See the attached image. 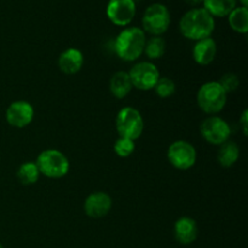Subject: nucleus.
<instances>
[{"mask_svg":"<svg viewBox=\"0 0 248 248\" xmlns=\"http://www.w3.org/2000/svg\"><path fill=\"white\" fill-rule=\"evenodd\" d=\"M215 18L203 7H194L182 16L179 31L186 39L193 41L211 38L215 31Z\"/></svg>","mask_w":248,"mask_h":248,"instance_id":"f257e3e1","label":"nucleus"},{"mask_svg":"<svg viewBox=\"0 0 248 248\" xmlns=\"http://www.w3.org/2000/svg\"><path fill=\"white\" fill-rule=\"evenodd\" d=\"M147 36L140 27H127L123 29L114 40V52L125 62L137 61L144 52Z\"/></svg>","mask_w":248,"mask_h":248,"instance_id":"f03ea898","label":"nucleus"},{"mask_svg":"<svg viewBox=\"0 0 248 248\" xmlns=\"http://www.w3.org/2000/svg\"><path fill=\"white\" fill-rule=\"evenodd\" d=\"M228 101V93L218 81L205 82L196 94L198 106L203 113L215 115L224 109Z\"/></svg>","mask_w":248,"mask_h":248,"instance_id":"7ed1b4c3","label":"nucleus"},{"mask_svg":"<svg viewBox=\"0 0 248 248\" xmlns=\"http://www.w3.org/2000/svg\"><path fill=\"white\" fill-rule=\"evenodd\" d=\"M40 174L51 179H60L69 172V160L57 149H46L39 154L35 161Z\"/></svg>","mask_w":248,"mask_h":248,"instance_id":"20e7f679","label":"nucleus"},{"mask_svg":"<svg viewBox=\"0 0 248 248\" xmlns=\"http://www.w3.org/2000/svg\"><path fill=\"white\" fill-rule=\"evenodd\" d=\"M115 127L119 136L136 140L142 136L144 130V120L140 110L133 107L120 109L115 119Z\"/></svg>","mask_w":248,"mask_h":248,"instance_id":"39448f33","label":"nucleus"},{"mask_svg":"<svg viewBox=\"0 0 248 248\" xmlns=\"http://www.w3.org/2000/svg\"><path fill=\"white\" fill-rule=\"evenodd\" d=\"M171 24V14L167 6L160 2H155L145 9L142 17V26L144 33L152 36H161L166 33Z\"/></svg>","mask_w":248,"mask_h":248,"instance_id":"423d86ee","label":"nucleus"},{"mask_svg":"<svg viewBox=\"0 0 248 248\" xmlns=\"http://www.w3.org/2000/svg\"><path fill=\"white\" fill-rule=\"evenodd\" d=\"M131 84L140 91H149L154 89L160 78V72L156 65L148 61L138 62L128 72Z\"/></svg>","mask_w":248,"mask_h":248,"instance_id":"0eeeda50","label":"nucleus"},{"mask_svg":"<svg viewBox=\"0 0 248 248\" xmlns=\"http://www.w3.org/2000/svg\"><path fill=\"white\" fill-rule=\"evenodd\" d=\"M167 159L174 169L186 171L195 165L198 154L191 143L186 140H176L167 149Z\"/></svg>","mask_w":248,"mask_h":248,"instance_id":"6e6552de","label":"nucleus"},{"mask_svg":"<svg viewBox=\"0 0 248 248\" xmlns=\"http://www.w3.org/2000/svg\"><path fill=\"white\" fill-rule=\"evenodd\" d=\"M200 132L203 140L212 145H222L229 140L232 128L224 119L211 115L202 121Z\"/></svg>","mask_w":248,"mask_h":248,"instance_id":"1a4fd4ad","label":"nucleus"},{"mask_svg":"<svg viewBox=\"0 0 248 248\" xmlns=\"http://www.w3.org/2000/svg\"><path fill=\"white\" fill-rule=\"evenodd\" d=\"M136 10V2L133 0H109L106 12L111 23L126 27L135 18Z\"/></svg>","mask_w":248,"mask_h":248,"instance_id":"9d476101","label":"nucleus"},{"mask_svg":"<svg viewBox=\"0 0 248 248\" xmlns=\"http://www.w3.org/2000/svg\"><path fill=\"white\" fill-rule=\"evenodd\" d=\"M5 118L12 127L24 128L33 121L34 108L27 101H15L7 107Z\"/></svg>","mask_w":248,"mask_h":248,"instance_id":"9b49d317","label":"nucleus"},{"mask_svg":"<svg viewBox=\"0 0 248 248\" xmlns=\"http://www.w3.org/2000/svg\"><path fill=\"white\" fill-rule=\"evenodd\" d=\"M113 207V200L110 195L103 191H94L90 194L84 202V211L87 217L98 219L103 218L110 212Z\"/></svg>","mask_w":248,"mask_h":248,"instance_id":"f8f14e48","label":"nucleus"},{"mask_svg":"<svg viewBox=\"0 0 248 248\" xmlns=\"http://www.w3.org/2000/svg\"><path fill=\"white\" fill-rule=\"evenodd\" d=\"M174 239L182 245H190L198 239L199 228L190 217H181L174 223Z\"/></svg>","mask_w":248,"mask_h":248,"instance_id":"ddd939ff","label":"nucleus"},{"mask_svg":"<svg viewBox=\"0 0 248 248\" xmlns=\"http://www.w3.org/2000/svg\"><path fill=\"white\" fill-rule=\"evenodd\" d=\"M82 65H84V55L78 48H67L58 57L60 70L67 75L77 74L81 70Z\"/></svg>","mask_w":248,"mask_h":248,"instance_id":"4468645a","label":"nucleus"},{"mask_svg":"<svg viewBox=\"0 0 248 248\" xmlns=\"http://www.w3.org/2000/svg\"><path fill=\"white\" fill-rule=\"evenodd\" d=\"M217 55V44L212 38L196 41L193 48V58L198 64L208 65L215 61Z\"/></svg>","mask_w":248,"mask_h":248,"instance_id":"2eb2a0df","label":"nucleus"},{"mask_svg":"<svg viewBox=\"0 0 248 248\" xmlns=\"http://www.w3.org/2000/svg\"><path fill=\"white\" fill-rule=\"evenodd\" d=\"M109 90L111 94L118 99H124L128 96L132 90V84H131L130 77L127 72H116L109 81Z\"/></svg>","mask_w":248,"mask_h":248,"instance_id":"dca6fc26","label":"nucleus"},{"mask_svg":"<svg viewBox=\"0 0 248 248\" xmlns=\"http://www.w3.org/2000/svg\"><path fill=\"white\" fill-rule=\"evenodd\" d=\"M203 9L215 17H228L237 6V0H203Z\"/></svg>","mask_w":248,"mask_h":248,"instance_id":"f3484780","label":"nucleus"},{"mask_svg":"<svg viewBox=\"0 0 248 248\" xmlns=\"http://www.w3.org/2000/svg\"><path fill=\"white\" fill-rule=\"evenodd\" d=\"M240 157V148L232 140H227L219 145V150H218L217 160L219 162L220 166L223 167H232L236 164V161Z\"/></svg>","mask_w":248,"mask_h":248,"instance_id":"a211bd4d","label":"nucleus"},{"mask_svg":"<svg viewBox=\"0 0 248 248\" xmlns=\"http://www.w3.org/2000/svg\"><path fill=\"white\" fill-rule=\"evenodd\" d=\"M230 28L240 34L248 31V9L244 6H236L228 16Z\"/></svg>","mask_w":248,"mask_h":248,"instance_id":"6ab92c4d","label":"nucleus"},{"mask_svg":"<svg viewBox=\"0 0 248 248\" xmlns=\"http://www.w3.org/2000/svg\"><path fill=\"white\" fill-rule=\"evenodd\" d=\"M39 177H40V172L35 162L33 161L23 162L17 170V178L23 186H31L36 183Z\"/></svg>","mask_w":248,"mask_h":248,"instance_id":"aec40b11","label":"nucleus"},{"mask_svg":"<svg viewBox=\"0 0 248 248\" xmlns=\"http://www.w3.org/2000/svg\"><path fill=\"white\" fill-rule=\"evenodd\" d=\"M166 51V43L161 36H152L147 39L144 46V52L149 60H159L165 55Z\"/></svg>","mask_w":248,"mask_h":248,"instance_id":"412c9836","label":"nucleus"},{"mask_svg":"<svg viewBox=\"0 0 248 248\" xmlns=\"http://www.w3.org/2000/svg\"><path fill=\"white\" fill-rule=\"evenodd\" d=\"M154 90L160 98H169V97L173 96L176 92V84L170 78L160 77Z\"/></svg>","mask_w":248,"mask_h":248,"instance_id":"4be33fe9","label":"nucleus"},{"mask_svg":"<svg viewBox=\"0 0 248 248\" xmlns=\"http://www.w3.org/2000/svg\"><path fill=\"white\" fill-rule=\"evenodd\" d=\"M136 149L135 140L128 138L119 137L114 144V152L119 157H128L133 154Z\"/></svg>","mask_w":248,"mask_h":248,"instance_id":"5701e85b","label":"nucleus"},{"mask_svg":"<svg viewBox=\"0 0 248 248\" xmlns=\"http://www.w3.org/2000/svg\"><path fill=\"white\" fill-rule=\"evenodd\" d=\"M220 84V86L224 89V91L227 93L229 92H234L235 90L239 89L240 86V79L236 74L234 73H225L222 78L218 81Z\"/></svg>","mask_w":248,"mask_h":248,"instance_id":"b1692460","label":"nucleus"},{"mask_svg":"<svg viewBox=\"0 0 248 248\" xmlns=\"http://www.w3.org/2000/svg\"><path fill=\"white\" fill-rule=\"evenodd\" d=\"M240 125H241L242 128V133L245 136H247L248 133V110L245 109L244 113L241 114V118H240Z\"/></svg>","mask_w":248,"mask_h":248,"instance_id":"393cba45","label":"nucleus"},{"mask_svg":"<svg viewBox=\"0 0 248 248\" xmlns=\"http://www.w3.org/2000/svg\"><path fill=\"white\" fill-rule=\"evenodd\" d=\"M184 1H186V4L191 5V6H198V5L202 4L203 0H184Z\"/></svg>","mask_w":248,"mask_h":248,"instance_id":"a878e982","label":"nucleus"},{"mask_svg":"<svg viewBox=\"0 0 248 248\" xmlns=\"http://www.w3.org/2000/svg\"><path fill=\"white\" fill-rule=\"evenodd\" d=\"M240 4H241V6L244 7H247L248 6V0H239Z\"/></svg>","mask_w":248,"mask_h":248,"instance_id":"bb28decb","label":"nucleus"},{"mask_svg":"<svg viewBox=\"0 0 248 248\" xmlns=\"http://www.w3.org/2000/svg\"><path fill=\"white\" fill-rule=\"evenodd\" d=\"M0 248H4V246L1 245V242H0Z\"/></svg>","mask_w":248,"mask_h":248,"instance_id":"cd10ccee","label":"nucleus"},{"mask_svg":"<svg viewBox=\"0 0 248 248\" xmlns=\"http://www.w3.org/2000/svg\"><path fill=\"white\" fill-rule=\"evenodd\" d=\"M133 1H135V2H136V1H140V0H133Z\"/></svg>","mask_w":248,"mask_h":248,"instance_id":"c85d7f7f","label":"nucleus"}]
</instances>
